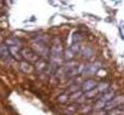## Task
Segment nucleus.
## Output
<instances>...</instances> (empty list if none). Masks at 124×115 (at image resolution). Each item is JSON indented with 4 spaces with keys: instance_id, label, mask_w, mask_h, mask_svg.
I'll use <instances>...</instances> for the list:
<instances>
[{
    "instance_id": "nucleus-2",
    "label": "nucleus",
    "mask_w": 124,
    "mask_h": 115,
    "mask_svg": "<svg viewBox=\"0 0 124 115\" xmlns=\"http://www.w3.org/2000/svg\"><path fill=\"white\" fill-rule=\"evenodd\" d=\"M113 96H114V91H109V92L103 93L101 96V98L97 101V103L95 104V109H102V108H105V105L113 98Z\"/></svg>"
},
{
    "instance_id": "nucleus-6",
    "label": "nucleus",
    "mask_w": 124,
    "mask_h": 115,
    "mask_svg": "<svg viewBox=\"0 0 124 115\" xmlns=\"http://www.w3.org/2000/svg\"><path fill=\"white\" fill-rule=\"evenodd\" d=\"M5 44H6L8 47H20L22 42H21L20 39H17V38H15V36H11V38L6 39Z\"/></svg>"
},
{
    "instance_id": "nucleus-13",
    "label": "nucleus",
    "mask_w": 124,
    "mask_h": 115,
    "mask_svg": "<svg viewBox=\"0 0 124 115\" xmlns=\"http://www.w3.org/2000/svg\"><path fill=\"white\" fill-rule=\"evenodd\" d=\"M9 50H10V53L14 54V57H16V58H18V57H20L18 47H9Z\"/></svg>"
},
{
    "instance_id": "nucleus-3",
    "label": "nucleus",
    "mask_w": 124,
    "mask_h": 115,
    "mask_svg": "<svg viewBox=\"0 0 124 115\" xmlns=\"http://www.w3.org/2000/svg\"><path fill=\"white\" fill-rule=\"evenodd\" d=\"M21 56H23L27 61H31V62H38L39 61V56L32 48H22Z\"/></svg>"
},
{
    "instance_id": "nucleus-14",
    "label": "nucleus",
    "mask_w": 124,
    "mask_h": 115,
    "mask_svg": "<svg viewBox=\"0 0 124 115\" xmlns=\"http://www.w3.org/2000/svg\"><path fill=\"white\" fill-rule=\"evenodd\" d=\"M109 113H111L109 115H124V110H122V109H118V108H116V109L111 110Z\"/></svg>"
},
{
    "instance_id": "nucleus-9",
    "label": "nucleus",
    "mask_w": 124,
    "mask_h": 115,
    "mask_svg": "<svg viewBox=\"0 0 124 115\" xmlns=\"http://www.w3.org/2000/svg\"><path fill=\"white\" fill-rule=\"evenodd\" d=\"M74 54H76V53H74L71 48H67V50L63 52V58H65L66 61H71L73 57H74Z\"/></svg>"
},
{
    "instance_id": "nucleus-17",
    "label": "nucleus",
    "mask_w": 124,
    "mask_h": 115,
    "mask_svg": "<svg viewBox=\"0 0 124 115\" xmlns=\"http://www.w3.org/2000/svg\"><path fill=\"white\" fill-rule=\"evenodd\" d=\"M80 95H82V92H80V91H79V92H77V93H73V96H71V101L78 99V98L80 97Z\"/></svg>"
},
{
    "instance_id": "nucleus-12",
    "label": "nucleus",
    "mask_w": 124,
    "mask_h": 115,
    "mask_svg": "<svg viewBox=\"0 0 124 115\" xmlns=\"http://www.w3.org/2000/svg\"><path fill=\"white\" fill-rule=\"evenodd\" d=\"M108 86H109V85H108L107 82H102V84H100V85L97 86V88H96V90H97V92H99V93H102V95H103V93H105V91H107V90H108Z\"/></svg>"
},
{
    "instance_id": "nucleus-4",
    "label": "nucleus",
    "mask_w": 124,
    "mask_h": 115,
    "mask_svg": "<svg viewBox=\"0 0 124 115\" xmlns=\"http://www.w3.org/2000/svg\"><path fill=\"white\" fill-rule=\"evenodd\" d=\"M100 63H94V64H88L84 70H82V74L85 75V76H90V75H94L96 74L99 70H100Z\"/></svg>"
},
{
    "instance_id": "nucleus-7",
    "label": "nucleus",
    "mask_w": 124,
    "mask_h": 115,
    "mask_svg": "<svg viewBox=\"0 0 124 115\" xmlns=\"http://www.w3.org/2000/svg\"><path fill=\"white\" fill-rule=\"evenodd\" d=\"M11 56L10 53V50L9 47L6 46V44H0V57H3V58H9V57Z\"/></svg>"
},
{
    "instance_id": "nucleus-1",
    "label": "nucleus",
    "mask_w": 124,
    "mask_h": 115,
    "mask_svg": "<svg viewBox=\"0 0 124 115\" xmlns=\"http://www.w3.org/2000/svg\"><path fill=\"white\" fill-rule=\"evenodd\" d=\"M124 103V96L123 95H119V96H117L114 99H111L106 105H105V108H103V110H113V109H116V108H119L122 104Z\"/></svg>"
},
{
    "instance_id": "nucleus-8",
    "label": "nucleus",
    "mask_w": 124,
    "mask_h": 115,
    "mask_svg": "<svg viewBox=\"0 0 124 115\" xmlns=\"http://www.w3.org/2000/svg\"><path fill=\"white\" fill-rule=\"evenodd\" d=\"M20 69L23 72V73H31L32 72V67H31V64L28 63V62H21L20 63Z\"/></svg>"
},
{
    "instance_id": "nucleus-10",
    "label": "nucleus",
    "mask_w": 124,
    "mask_h": 115,
    "mask_svg": "<svg viewBox=\"0 0 124 115\" xmlns=\"http://www.w3.org/2000/svg\"><path fill=\"white\" fill-rule=\"evenodd\" d=\"M35 68H37L38 72H43L44 69H46V62L44 60H39L35 64Z\"/></svg>"
},
{
    "instance_id": "nucleus-11",
    "label": "nucleus",
    "mask_w": 124,
    "mask_h": 115,
    "mask_svg": "<svg viewBox=\"0 0 124 115\" xmlns=\"http://www.w3.org/2000/svg\"><path fill=\"white\" fill-rule=\"evenodd\" d=\"M82 53L84 54V57H86V58H90V57L94 54V51H93V48H90L89 46H85V47L82 50Z\"/></svg>"
},
{
    "instance_id": "nucleus-5",
    "label": "nucleus",
    "mask_w": 124,
    "mask_h": 115,
    "mask_svg": "<svg viewBox=\"0 0 124 115\" xmlns=\"http://www.w3.org/2000/svg\"><path fill=\"white\" fill-rule=\"evenodd\" d=\"M96 85H97V84H96V81H95L94 79H86V80L82 84V90L85 91V92H89V91L94 90Z\"/></svg>"
},
{
    "instance_id": "nucleus-16",
    "label": "nucleus",
    "mask_w": 124,
    "mask_h": 115,
    "mask_svg": "<svg viewBox=\"0 0 124 115\" xmlns=\"http://www.w3.org/2000/svg\"><path fill=\"white\" fill-rule=\"evenodd\" d=\"M73 40L78 44V41L79 40H82V36H80V34L79 33H74V36H73Z\"/></svg>"
},
{
    "instance_id": "nucleus-15",
    "label": "nucleus",
    "mask_w": 124,
    "mask_h": 115,
    "mask_svg": "<svg viewBox=\"0 0 124 115\" xmlns=\"http://www.w3.org/2000/svg\"><path fill=\"white\" fill-rule=\"evenodd\" d=\"M67 98H68V97H67V96H66V93H65V95L60 96V97L57 98V101H58L60 103H63V102H66V101H67Z\"/></svg>"
}]
</instances>
